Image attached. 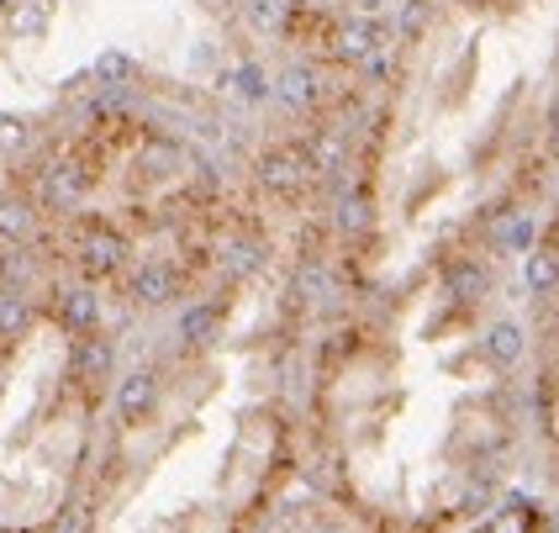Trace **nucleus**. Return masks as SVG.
Instances as JSON below:
<instances>
[{"label":"nucleus","instance_id":"nucleus-10","mask_svg":"<svg viewBox=\"0 0 559 533\" xmlns=\"http://www.w3.org/2000/svg\"><path fill=\"white\" fill-rule=\"evenodd\" d=\"M212 63H217V48H195L190 54V69H212Z\"/></svg>","mask_w":559,"mask_h":533},{"label":"nucleus","instance_id":"nucleus-6","mask_svg":"<svg viewBox=\"0 0 559 533\" xmlns=\"http://www.w3.org/2000/svg\"><path fill=\"white\" fill-rule=\"evenodd\" d=\"M48 27H53V0H16L11 5V37L16 43H37Z\"/></svg>","mask_w":559,"mask_h":533},{"label":"nucleus","instance_id":"nucleus-3","mask_svg":"<svg viewBox=\"0 0 559 533\" xmlns=\"http://www.w3.org/2000/svg\"><path fill=\"white\" fill-rule=\"evenodd\" d=\"M465 533H559V497H549V491L544 497L518 491V497H507L491 518H480Z\"/></svg>","mask_w":559,"mask_h":533},{"label":"nucleus","instance_id":"nucleus-11","mask_svg":"<svg viewBox=\"0 0 559 533\" xmlns=\"http://www.w3.org/2000/svg\"><path fill=\"white\" fill-rule=\"evenodd\" d=\"M11 5H16V0H0V16H5V11H11Z\"/></svg>","mask_w":559,"mask_h":533},{"label":"nucleus","instance_id":"nucleus-8","mask_svg":"<svg viewBox=\"0 0 559 533\" xmlns=\"http://www.w3.org/2000/svg\"><path fill=\"white\" fill-rule=\"evenodd\" d=\"M32 149V127L16 111H0V158H16Z\"/></svg>","mask_w":559,"mask_h":533},{"label":"nucleus","instance_id":"nucleus-9","mask_svg":"<svg viewBox=\"0 0 559 533\" xmlns=\"http://www.w3.org/2000/svg\"><path fill=\"white\" fill-rule=\"evenodd\" d=\"M243 16L259 32H280L285 27V0H243Z\"/></svg>","mask_w":559,"mask_h":533},{"label":"nucleus","instance_id":"nucleus-4","mask_svg":"<svg viewBox=\"0 0 559 533\" xmlns=\"http://www.w3.org/2000/svg\"><path fill=\"white\" fill-rule=\"evenodd\" d=\"M91 74H95V91H132V80H138V59L122 54V48H106V54L91 63Z\"/></svg>","mask_w":559,"mask_h":533},{"label":"nucleus","instance_id":"nucleus-7","mask_svg":"<svg viewBox=\"0 0 559 533\" xmlns=\"http://www.w3.org/2000/svg\"><path fill=\"white\" fill-rule=\"evenodd\" d=\"M275 95L290 106V111H307L311 100H317V74H311V69H290V74L275 85Z\"/></svg>","mask_w":559,"mask_h":533},{"label":"nucleus","instance_id":"nucleus-5","mask_svg":"<svg viewBox=\"0 0 559 533\" xmlns=\"http://www.w3.org/2000/svg\"><path fill=\"white\" fill-rule=\"evenodd\" d=\"M217 85H227V95H233V100H243V106L270 100V74H264L259 63H238V69H227V74H217Z\"/></svg>","mask_w":559,"mask_h":533},{"label":"nucleus","instance_id":"nucleus-2","mask_svg":"<svg viewBox=\"0 0 559 533\" xmlns=\"http://www.w3.org/2000/svg\"><path fill=\"white\" fill-rule=\"evenodd\" d=\"M523 328H528V391H533V460L544 491L559 497V212L533 233L523 253Z\"/></svg>","mask_w":559,"mask_h":533},{"label":"nucleus","instance_id":"nucleus-1","mask_svg":"<svg viewBox=\"0 0 559 533\" xmlns=\"http://www.w3.org/2000/svg\"><path fill=\"white\" fill-rule=\"evenodd\" d=\"M533 454L523 285L507 253H449L333 296L311 348L307 486L354 533H465Z\"/></svg>","mask_w":559,"mask_h":533}]
</instances>
